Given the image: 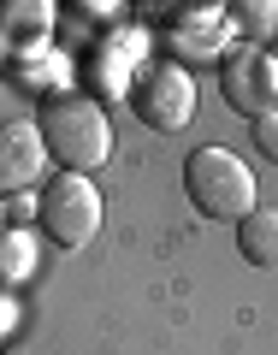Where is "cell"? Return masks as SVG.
I'll use <instances>...</instances> for the list:
<instances>
[{
	"mask_svg": "<svg viewBox=\"0 0 278 355\" xmlns=\"http://www.w3.org/2000/svg\"><path fill=\"white\" fill-rule=\"evenodd\" d=\"M42 142H48V160H60L65 172H95V166L113 160V125L95 101H77V95H60V101L42 107Z\"/></svg>",
	"mask_w": 278,
	"mask_h": 355,
	"instance_id": "6da1fadb",
	"label": "cell"
},
{
	"mask_svg": "<svg viewBox=\"0 0 278 355\" xmlns=\"http://www.w3.org/2000/svg\"><path fill=\"white\" fill-rule=\"evenodd\" d=\"M184 190L207 219H249L254 214V172L231 148H196L184 166Z\"/></svg>",
	"mask_w": 278,
	"mask_h": 355,
	"instance_id": "7a4b0ae2",
	"label": "cell"
},
{
	"mask_svg": "<svg viewBox=\"0 0 278 355\" xmlns=\"http://www.w3.org/2000/svg\"><path fill=\"white\" fill-rule=\"evenodd\" d=\"M42 231L53 249H89L101 231V190L83 172H60L42 190Z\"/></svg>",
	"mask_w": 278,
	"mask_h": 355,
	"instance_id": "3957f363",
	"label": "cell"
},
{
	"mask_svg": "<svg viewBox=\"0 0 278 355\" xmlns=\"http://www.w3.org/2000/svg\"><path fill=\"white\" fill-rule=\"evenodd\" d=\"M130 113L154 130H184L196 119V83L184 65L172 60H154L130 77Z\"/></svg>",
	"mask_w": 278,
	"mask_h": 355,
	"instance_id": "277c9868",
	"label": "cell"
},
{
	"mask_svg": "<svg viewBox=\"0 0 278 355\" xmlns=\"http://www.w3.org/2000/svg\"><path fill=\"white\" fill-rule=\"evenodd\" d=\"M219 89H225V107L243 119H272L278 113V60L254 42L219 53Z\"/></svg>",
	"mask_w": 278,
	"mask_h": 355,
	"instance_id": "5b68a950",
	"label": "cell"
},
{
	"mask_svg": "<svg viewBox=\"0 0 278 355\" xmlns=\"http://www.w3.org/2000/svg\"><path fill=\"white\" fill-rule=\"evenodd\" d=\"M42 160H48L42 125L6 119V125H0V196H24L30 184L42 178Z\"/></svg>",
	"mask_w": 278,
	"mask_h": 355,
	"instance_id": "8992f818",
	"label": "cell"
},
{
	"mask_svg": "<svg viewBox=\"0 0 278 355\" xmlns=\"http://www.w3.org/2000/svg\"><path fill=\"white\" fill-rule=\"evenodd\" d=\"M237 249L249 266L278 272V207H254L249 219H237Z\"/></svg>",
	"mask_w": 278,
	"mask_h": 355,
	"instance_id": "52a82bcc",
	"label": "cell"
},
{
	"mask_svg": "<svg viewBox=\"0 0 278 355\" xmlns=\"http://www.w3.org/2000/svg\"><path fill=\"white\" fill-rule=\"evenodd\" d=\"M48 24H53L48 0H6L0 6V36L6 42H36V36H48Z\"/></svg>",
	"mask_w": 278,
	"mask_h": 355,
	"instance_id": "ba28073f",
	"label": "cell"
},
{
	"mask_svg": "<svg viewBox=\"0 0 278 355\" xmlns=\"http://www.w3.org/2000/svg\"><path fill=\"white\" fill-rule=\"evenodd\" d=\"M231 18H237L243 36H272L278 30V6L272 0H243V6H231Z\"/></svg>",
	"mask_w": 278,
	"mask_h": 355,
	"instance_id": "9c48e42d",
	"label": "cell"
},
{
	"mask_svg": "<svg viewBox=\"0 0 278 355\" xmlns=\"http://www.w3.org/2000/svg\"><path fill=\"white\" fill-rule=\"evenodd\" d=\"M254 148L278 166V113H272V119H254Z\"/></svg>",
	"mask_w": 278,
	"mask_h": 355,
	"instance_id": "30bf717a",
	"label": "cell"
},
{
	"mask_svg": "<svg viewBox=\"0 0 278 355\" xmlns=\"http://www.w3.org/2000/svg\"><path fill=\"white\" fill-rule=\"evenodd\" d=\"M0 225H6V202H0Z\"/></svg>",
	"mask_w": 278,
	"mask_h": 355,
	"instance_id": "8fae6325",
	"label": "cell"
}]
</instances>
